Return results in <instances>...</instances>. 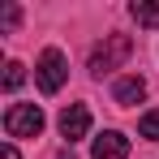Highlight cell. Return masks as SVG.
<instances>
[{"instance_id": "cell-1", "label": "cell", "mask_w": 159, "mask_h": 159, "mask_svg": "<svg viewBox=\"0 0 159 159\" xmlns=\"http://www.w3.org/2000/svg\"><path fill=\"white\" fill-rule=\"evenodd\" d=\"M133 52V39L129 34H103V43H95V52H90V73L95 78H103L112 69H120Z\"/></svg>"}, {"instance_id": "cell-2", "label": "cell", "mask_w": 159, "mask_h": 159, "mask_svg": "<svg viewBox=\"0 0 159 159\" xmlns=\"http://www.w3.org/2000/svg\"><path fill=\"white\" fill-rule=\"evenodd\" d=\"M4 133H9V138H39V133H43V112H39V103H9V112H4Z\"/></svg>"}, {"instance_id": "cell-3", "label": "cell", "mask_w": 159, "mask_h": 159, "mask_svg": "<svg viewBox=\"0 0 159 159\" xmlns=\"http://www.w3.org/2000/svg\"><path fill=\"white\" fill-rule=\"evenodd\" d=\"M34 78H39V86H43V95H56V90L65 86V78H69L65 52H60V48H43L39 65H34Z\"/></svg>"}, {"instance_id": "cell-4", "label": "cell", "mask_w": 159, "mask_h": 159, "mask_svg": "<svg viewBox=\"0 0 159 159\" xmlns=\"http://www.w3.org/2000/svg\"><path fill=\"white\" fill-rule=\"evenodd\" d=\"M60 133H65V142H78L90 133V107L86 103H69L60 112Z\"/></svg>"}, {"instance_id": "cell-5", "label": "cell", "mask_w": 159, "mask_h": 159, "mask_svg": "<svg viewBox=\"0 0 159 159\" xmlns=\"http://www.w3.org/2000/svg\"><path fill=\"white\" fill-rule=\"evenodd\" d=\"M90 159H129V138L120 129H103L90 146Z\"/></svg>"}, {"instance_id": "cell-6", "label": "cell", "mask_w": 159, "mask_h": 159, "mask_svg": "<svg viewBox=\"0 0 159 159\" xmlns=\"http://www.w3.org/2000/svg\"><path fill=\"white\" fill-rule=\"evenodd\" d=\"M142 95H146V82L138 78V73H129V78H120L116 86H112V99L120 107H133V103H142Z\"/></svg>"}, {"instance_id": "cell-7", "label": "cell", "mask_w": 159, "mask_h": 159, "mask_svg": "<svg viewBox=\"0 0 159 159\" xmlns=\"http://www.w3.org/2000/svg\"><path fill=\"white\" fill-rule=\"evenodd\" d=\"M129 13H133V22H138V26H146V30H155V26H159V4L133 0V4H129Z\"/></svg>"}, {"instance_id": "cell-8", "label": "cell", "mask_w": 159, "mask_h": 159, "mask_svg": "<svg viewBox=\"0 0 159 159\" xmlns=\"http://www.w3.org/2000/svg\"><path fill=\"white\" fill-rule=\"evenodd\" d=\"M138 138L159 142V112H142V120H138Z\"/></svg>"}, {"instance_id": "cell-9", "label": "cell", "mask_w": 159, "mask_h": 159, "mask_svg": "<svg viewBox=\"0 0 159 159\" xmlns=\"http://www.w3.org/2000/svg\"><path fill=\"white\" fill-rule=\"evenodd\" d=\"M22 82H26V73H22V65H17V60H9V65H4V90H17Z\"/></svg>"}, {"instance_id": "cell-10", "label": "cell", "mask_w": 159, "mask_h": 159, "mask_svg": "<svg viewBox=\"0 0 159 159\" xmlns=\"http://www.w3.org/2000/svg\"><path fill=\"white\" fill-rule=\"evenodd\" d=\"M4 26H9V30L17 26V4H4Z\"/></svg>"}, {"instance_id": "cell-11", "label": "cell", "mask_w": 159, "mask_h": 159, "mask_svg": "<svg viewBox=\"0 0 159 159\" xmlns=\"http://www.w3.org/2000/svg\"><path fill=\"white\" fill-rule=\"evenodd\" d=\"M0 159H22V155H17V146H13V142H4V151H0Z\"/></svg>"}, {"instance_id": "cell-12", "label": "cell", "mask_w": 159, "mask_h": 159, "mask_svg": "<svg viewBox=\"0 0 159 159\" xmlns=\"http://www.w3.org/2000/svg\"><path fill=\"white\" fill-rule=\"evenodd\" d=\"M56 159H73V151H60V155H56Z\"/></svg>"}]
</instances>
